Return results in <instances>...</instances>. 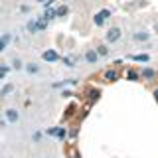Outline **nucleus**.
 I'll use <instances>...</instances> for the list:
<instances>
[{
  "instance_id": "nucleus-18",
  "label": "nucleus",
  "mask_w": 158,
  "mask_h": 158,
  "mask_svg": "<svg viewBox=\"0 0 158 158\" xmlns=\"http://www.w3.org/2000/svg\"><path fill=\"white\" fill-rule=\"evenodd\" d=\"M56 12H57V16H65L69 12V8L67 6H59V8H56Z\"/></svg>"
},
{
  "instance_id": "nucleus-12",
  "label": "nucleus",
  "mask_w": 158,
  "mask_h": 158,
  "mask_svg": "<svg viewBox=\"0 0 158 158\" xmlns=\"http://www.w3.org/2000/svg\"><path fill=\"white\" fill-rule=\"evenodd\" d=\"M97 49V53H99V57H107L109 56V48L103 44V46H99V48H95Z\"/></svg>"
},
{
  "instance_id": "nucleus-16",
  "label": "nucleus",
  "mask_w": 158,
  "mask_h": 158,
  "mask_svg": "<svg viewBox=\"0 0 158 158\" xmlns=\"http://www.w3.org/2000/svg\"><path fill=\"white\" fill-rule=\"evenodd\" d=\"M105 77L109 79V81H115V79H117V71H115V69H109V71L105 73Z\"/></svg>"
},
{
  "instance_id": "nucleus-3",
  "label": "nucleus",
  "mask_w": 158,
  "mask_h": 158,
  "mask_svg": "<svg viewBox=\"0 0 158 158\" xmlns=\"http://www.w3.org/2000/svg\"><path fill=\"white\" fill-rule=\"evenodd\" d=\"M42 57H44V61H59V53L56 49H46L42 53Z\"/></svg>"
},
{
  "instance_id": "nucleus-6",
  "label": "nucleus",
  "mask_w": 158,
  "mask_h": 158,
  "mask_svg": "<svg viewBox=\"0 0 158 158\" xmlns=\"http://www.w3.org/2000/svg\"><path fill=\"white\" fill-rule=\"evenodd\" d=\"M10 40H12V34H10V32H6V34H4V36H0V53H2L4 49L8 48Z\"/></svg>"
},
{
  "instance_id": "nucleus-4",
  "label": "nucleus",
  "mask_w": 158,
  "mask_h": 158,
  "mask_svg": "<svg viewBox=\"0 0 158 158\" xmlns=\"http://www.w3.org/2000/svg\"><path fill=\"white\" fill-rule=\"evenodd\" d=\"M4 115H6V121L8 123H18L20 121V113L16 111V109H6Z\"/></svg>"
},
{
  "instance_id": "nucleus-19",
  "label": "nucleus",
  "mask_w": 158,
  "mask_h": 158,
  "mask_svg": "<svg viewBox=\"0 0 158 158\" xmlns=\"http://www.w3.org/2000/svg\"><path fill=\"white\" fill-rule=\"evenodd\" d=\"M63 63H65L67 67H73V65H75V63H73V59H71V57H65V59H63Z\"/></svg>"
},
{
  "instance_id": "nucleus-11",
  "label": "nucleus",
  "mask_w": 158,
  "mask_h": 158,
  "mask_svg": "<svg viewBox=\"0 0 158 158\" xmlns=\"http://www.w3.org/2000/svg\"><path fill=\"white\" fill-rule=\"evenodd\" d=\"M12 91H14V85H12V83H8V85H4L2 89H0V95H2V97H6V95H10Z\"/></svg>"
},
{
  "instance_id": "nucleus-9",
  "label": "nucleus",
  "mask_w": 158,
  "mask_h": 158,
  "mask_svg": "<svg viewBox=\"0 0 158 158\" xmlns=\"http://www.w3.org/2000/svg\"><path fill=\"white\" fill-rule=\"evenodd\" d=\"M140 75L144 77V79H152V77L156 75V71H154V69H152V67H144V69H142V71H140Z\"/></svg>"
},
{
  "instance_id": "nucleus-17",
  "label": "nucleus",
  "mask_w": 158,
  "mask_h": 158,
  "mask_svg": "<svg viewBox=\"0 0 158 158\" xmlns=\"http://www.w3.org/2000/svg\"><path fill=\"white\" fill-rule=\"evenodd\" d=\"M56 16H57L56 8H49V10H46V18H48V20H52V18H56Z\"/></svg>"
},
{
  "instance_id": "nucleus-22",
  "label": "nucleus",
  "mask_w": 158,
  "mask_h": 158,
  "mask_svg": "<svg viewBox=\"0 0 158 158\" xmlns=\"http://www.w3.org/2000/svg\"><path fill=\"white\" fill-rule=\"evenodd\" d=\"M36 2H48V0H36Z\"/></svg>"
},
{
  "instance_id": "nucleus-5",
  "label": "nucleus",
  "mask_w": 158,
  "mask_h": 158,
  "mask_svg": "<svg viewBox=\"0 0 158 158\" xmlns=\"http://www.w3.org/2000/svg\"><path fill=\"white\" fill-rule=\"evenodd\" d=\"M85 61L87 63H97L99 61V53H97V49H87L85 52Z\"/></svg>"
},
{
  "instance_id": "nucleus-7",
  "label": "nucleus",
  "mask_w": 158,
  "mask_h": 158,
  "mask_svg": "<svg viewBox=\"0 0 158 158\" xmlns=\"http://www.w3.org/2000/svg\"><path fill=\"white\" fill-rule=\"evenodd\" d=\"M132 40L135 42H148L150 40V32H135L132 34Z\"/></svg>"
},
{
  "instance_id": "nucleus-2",
  "label": "nucleus",
  "mask_w": 158,
  "mask_h": 158,
  "mask_svg": "<svg viewBox=\"0 0 158 158\" xmlns=\"http://www.w3.org/2000/svg\"><path fill=\"white\" fill-rule=\"evenodd\" d=\"M121 36H123V32H121V28H109V32L105 34V40H107V44H115V42H118L121 40Z\"/></svg>"
},
{
  "instance_id": "nucleus-15",
  "label": "nucleus",
  "mask_w": 158,
  "mask_h": 158,
  "mask_svg": "<svg viewBox=\"0 0 158 158\" xmlns=\"http://www.w3.org/2000/svg\"><path fill=\"white\" fill-rule=\"evenodd\" d=\"M26 28H28V32H30V34H36V32H38V30H36V20H30Z\"/></svg>"
},
{
  "instance_id": "nucleus-21",
  "label": "nucleus",
  "mask_w": 158,
  "mask_h": 158,
  "mask_svg": "<svg viewBox=\"0 0 158 158\" xmlns=\"http://www.w3.org/2000/svg\"><path fill=\"white\" fill-rule=\"evenodd\" d=\"M154 99H156V101H158V89H156V91H154Z\"/></svg>"
},
{
  "instance_id": "nucleus-1",
  "label": "nucleus",
  "mask_w": 158,
  "mask_h": 158,
  "mask_svg": "<svg viewBox=\"0 0 158 158\" xmlns=\"http://www.w3.org/2000/svg\"><path fill=\"white\" fill-rule=\"evenodd\" d=\"M109 18H111V10H109V8H103V10H99L95 16H93V22H95V26L101 28Z\"/></svg>"
},
{
  "instance_id": "nucleus-20",
  "label": "nucleus",
  "mask_w": 158,
  "mask_h": 158,
  "mask_svg": "<svg viewBox=\"0 0 158 158\" xmlns=\"http://www.w3.org/2000/svg\"><path fill=\"white\" fill-rule=\"evenodd\" d=\"M127 75H128V79H136V77H138V73H136V71H128Z\"/></svg>"
},
{
  "instance_id": "nucleus-13",
  "label": "nucleus",
  "mask_w": 158,
  "mask_h": 158,
  "mask_svg": "<svg viewBox=\"0 0 158 158\" xmlns=\"http://www.w3.org/2000/svg\"><path fill=\"white\" fill-rule=\"evenodd\" d=\"M24 67H26V65H24V61H22V59H12V69H16V71H20V69H24Z\"/></svg>"
},
{
  "instance_id": "nucleus-14",
  "label": "nucleus",
  "mask_w": 158,
  "mask_h": 158,
  "mask_svg": "<svg viewBox=\"0 0 158 158\" xmlns=\"http://www.w3.org/2000/svg\"><path fill=\"white\" fill-rule=\"evenodd\" d=\"M26 71L30 73V75H34V73L40 71V65H36V63H28V65H26Z\"/></svg>"
},
{
  "instance_id": "nucleus-8",
  "label": "nucleus",
  "mask_w": 158,
  "mask_h": 158,
  "mask_svg": "<svg viewBox=\"0 0 158 158\" xmlns=\"http://www.w3.org/2000/svg\"><path fill=\"white\" fill-rule=\"evenodd\" d=\"M131 59H132V61H144V63H148V61H150V56H148V53H136V56H131Z\"/></svg>"
},
{
  "instance_id": "nucleus-10",
  "label": "nucleus",
  "mask_w": 158,
  "mask_h": 158,
  "mask_svg": "<svg viewBox=\"0 0 158 158\" xmlns=\"http://www.w3.org/2000/svg\"><path fill=\"white\" fill-rule=\"evenodd\" d=\"M48 28V18H40L36 20V30L40 32V30H46Z\"/></svg>"
}]
</instances>
